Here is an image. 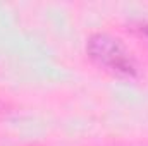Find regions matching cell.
<instances>
[{"mask_svg":"<svg viewBox=\"0 0 148 146\" xmlns=\"http://www.w3.org/2000/svg\"><path fill=\"white\" fill-rule=\"evenodd\" d=\"M84 52L88 59L105 72L121 79H134L138 77L140 69L133 52L121 38L114 36L105 31L91 33L86 38Z\"/></svg>","mask_w":148,"mask_h":146,"instance_id":"cell-1","label":"cell"},{"mask_svg":"<svg viewBox=\"0 0 148 146\" xmlns=\"http://www.w3.org/2000/svg\"><path fill=\"white\" fill-rule=\"evenodd\" d=\"M136 29H138V33H140V35H143V36L148 38V21H147V23H140Z\"/></svg>","mask_w":148,"mask_h":146,"instance_id":"cell-2","label":"cell"}]
</instances>
